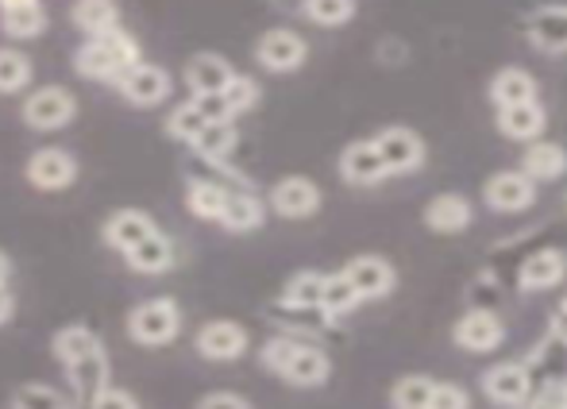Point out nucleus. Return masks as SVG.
I'll return each mask as SVG.
<instances>
[{
	"label": "nucleus",
	"mask_w": 567,
	"mask_h": 409,
	"mask_svg": "<svg viewBox=\"0 0 567 409\" xmlns=\"http://www.w3.org/2000/svg\"><path fill=\"white\" fill-rule=\"evenodd\" d=\"M429 409H471V398L460 382H436L433 387V406Z\"/></svg>",
	"instance_id": "79ce46f5"
},
{
	"label": "nucleus",
	"mask_w": 567,
	"mask_h": 409,
	"mask_svg": "<svg viewBox=\"0 0 567 409\" xmlns=\"http://www.w3.org/2000/svg\"><path fill=\"white\" fill-rule=\"evenodd\" d=\"M560 306H564V309H567V298H564V301H560Z\"/></svg>",
	"instance_id": "09e8293b"
},
{
	"label": "nucleus",
	"mask_w": 567,
	"mask_h": 409,
	"mask_svg": "<svg viewBox=\"0 0 567 409\" xmlns=\"http://www.w3.org/2000/svg\"><path fill=\"white\" fill-rule=\"evenodd\" d=\"M343 278L355 286L359 301H374V298H386L390 290L398 286V275L382 255H355V259L343 267Z\"/></svg>",
	"instance_id": "1a4fd4ad"
},
{
	"label": "nucleus",
	"mask_w": 567,
	"mask_h": 409,
	"mask_svg": "<svg viewBox=\"0 0 567 409\" xmlns=\"http://www.w3.org/2000/svg\"><path fill=\"white\" fill-rule=\"evenodd\" d=\"M225 194L228 190L220 186V182L197 178V182H189V190H186V208L197 216V221H217L220 205H225Z\"/></svg>",
	"instance_id": "c9c22d12"
},
{
	"label": "nucleus",
	"mask_w": 567,
	"mask_h": 409,
	"mask_svg": "<svg viewBox=\"0 0 567 409\" xmlns=\"http://www.w3.org/2000/svg\"><path fill=\"white\" fill-rule=\"evenodd\" d=\"M236 143H239V132H236V124L231 120H217V124H209L202 135H197L189 147L197 151L202 159H209V163H225V159L236 151Z\"/></svg>",
	"instance_id": "c85d7f7f"
},
{
	"label": "nucleus",
	"mask_w": 567,
	"mask_h": 409,
	"mask_svg": "<svg viewBox=\"0 0 567 409\" xmlns=\"http://www.w3.org/2000/svg\"><path fill=\"white\" fill-rule=\"evenodd\" d=\"M217 221L225 224L228 232H255L267 221V205H262L251 190H228Z\"/></svg>",
	"instance_id": "5701e85b"
},
{
	"label": "nucleus",
	"mask_w": 567,
	"mask_h": 409,
	"mask_svg": "<svg viewBox=\"0 0 567 409\" xmlns=\"http://www.w3.org/2000/svg\"><path fill=\"white\" fill-rule=\"evenodd\" d=\"M116 90H120V98L127 104H135V109H158V104L171 98L174 82L155 62H135L132 70H124V74L116 78Z\"/></svg>",
	"instance_id": "20e7f679"
},
{
	"label": "nucleus",
	"mask_w": 567,
	"mask_h": 409,
	"mask_svg": "<svg viewBox=\"0 0 567 409\" xmlns=\"http://www.w3.org/2000/svg\"><path fill=\"white\" fill-rule=\"evenodd\" d=\"M321 290H324V275H317V270H301V275H293L290 283H286L282 306L317 309V306H321ZM317 313H321V309H317Z\"/></svg>",
	"instance_id": "f704fd0d"
},
{
	"label": "nucleus",
	"mask_w": 567,
	"mask_h": 409,
	"mask_svg": "<svg viewBox=\"0 0 567 409\" xmlns=\"http://www.w3.org/2000/svg\"><path fill=\"white\" fill-rule=\"evenodd\" d=\"M31 4H43V0H0V12H12V8H31Z\"/></svg>",
	"instance_id": "49530a36"
},
{
	"label": "nucleus",
	"mask_w": 567,
	"mask_h": 409,
	"mask_svg": "<svg viewBox=\"0 0 567 409\" xmlns=\"http://www.w3.org/2000/svg\"><path fill=\"white\" fill-rule=\"evenodd\" d=\"M522 174L529 182H556L567 174V151L560 143H529L522 159Z\"/></svg>",
	"instance_id": "bb28decb"
},
{
	"label": "nucleus",
	"mask_w": 567,
	"mask_h": 409,
	"mask_svg": "<svg viewBox=\"0 0 567 409\" xmlns=\"http://www.w3.org/2000/svg\"><path fill=\"white\" fill-rule=\"evenodd\" d=\"M545 104L540 101H529V104H509V109H498V132L506 135V140H540L545 135Z\"/></svg>",
	"instance_id": "412c9836"
},
{
	"label": "nucleus",
	"mask_w": 567,
	"mask_h": 409,
	"mask_svg": "<svg viewBox=\"0 0 567 409\" xmlns=\"http://www.w3.org/2000/svg\"><path fill=\"white\" fill-rule=\"evenodd\" d=\"M548 328H553L556 340H564V344H567V309H564V306H556V309H553V325H548Z\"/></svg>",
	"instance_id": "a18cd8bd"
},
{
	"label": "nucleus",
	"mask_w": 567,
	"mask_h": 409,
	"mask_svg": "<svg viewBox=\"0 0 567 409\" xmlns=\"http://www.w3.org/2000/svg\"><path fill=\"white\" fill-rule=\"evenodd\" d=\"M90 409H140V398H135L132 390L109 382L105 390H97V395L90 398Z\"/></svg>",
	"instance_id": "a19ab883"
},
{
	"label": "nucleus",
	"mask_w": 567,
	"mask_h": 409,
	"mask_svg": "<svg viewBox=\"0 0 567 409\" xmlns=\"http://www.w3.org/2000/svg\"><path fill=\"white\" fill-rule=\"evenodd\" d=\"M8 409H74V398H66L51 382H23L12 390Z\"/></svg>",
	"instance_id": "c756f323"
},
{
	"label": "nucleus",
	"mask_w": 567,
	"mask_h": 409,
	"mask_svg": "<svg viewBox=\"0 0 567 409\" xmlns=\"http://www.w3.org/2000/svg\"><path fill=\"white\" fill-rule=\"evenodd\" d=\"M194 409H251V402L239 398V395H228V390H220V395H205Z\"/></svg>",
	"instance_id": "37998d69"
},
{
	"label": "nucleus",
	"mask_w": 567,
	"mask_h": 409,
	"mask_svg": "<svg viewBox=\"0 0 567 409\" xmlns=\"http://www.w3.org/2000/svg\"><path fill=\"white\" fill-rule=\"evenodd\" d=\"M425 224L433 232H463L471 224V202L463 194H436L433 202L425 205Z\"/></svg>",
	"instance_id": "cd10ccee"
},
{
	"label": "nucleus",
	"mask_w": 567,
	"mask_h": 409,
	"mask_svg": "<svg viewBox=\"0 0 567 409\" xmlns=\"http://www.w3.org/2000/svg\"><path fill=\"white\" fill-rule=\"evenodd\" d=\"M340 178L348 182V186H379V182L386 178V171H382V159H379V151H374L371 140H355V143H348V147H343Z\"/></svg>",
	"instance_id": "dca6fc26"
},
{
	"label": "nucleus",
	"mask_w": 567,
	"mask_h": 409,
	"mask_svg": "<svg viewBox=\"0 0 567 409\" xmlns=\"http://www.w3.org/2000/svg\"><path fill=\"white\" fill-rule=\"evenodd\" d=\"M371 143H374V151H379L382 171L386 174H410L425 163V143H421V135L413 132V127H402V124L382 127Z\"/></svg>",
	"instance_id": "423d86ee"
},
{
	"label": "nucleus",
	"mask_w": 567,
	"mask_h": 409,
	"mask_svg": "<svg viewBox=\"0 0 567 409\" xmlns=\"http://www.w3.org/2000/svg\"><path fill=\"white\" fill-rule=\"evenodd\" d=\"M452 336H455V344H460V348L486 356V351H494L502 340H506V325H502L491 309H471V313H463V317L455 320Z\"/></svg>",
	"instance_id": "9b49d317"
},
{
	"label": "nucleus",
	"mask_w": 567,
	"mask_h": 409,
	"mask_svg": "<svg viewBox=\"0 0 567 409\" xmlns=\"http://www.w3.org/2000/svg\"><path fill=\"white\" fill-rule=\"evenodd\" d=\"M23 178L43 194H59V190H70L78 182V159L62 147H39L23 163Z\"/></svg>",
	"instance_id": "39448f33"
},
{
	"label": "nucleus",
	"mask_w": 567,
	"mask_h": 409,
	"mask_svg": "<svg viewBox=\"0 0 567 409\" xmlns=\"http://www.w3.org/2000/svg\"><path fill=\"white\" fill-rule=\"evenodd\" d=\"M31 59L16 47H0V98H12L31 85Z\"/></svg>",
	"instance_id": "7c9ffc66"
},
{
	"label": "nucleus",
	"mask_w": 567,
	"mask_h": 409,
	"mask_svg": "<svg viewBox=\"0 0 567 409\" xmlns=\"http://www.w3.org/2000/svg\"><path fill=\"white\" fill-rule=\"evenodd\" d=\"M301 12L317 28H343L355 16V0H301Z\"/></svg>",
	"instance_id": "4c0bfd02"
},
{
	"label": "nucleus",
	"mask_w": 567,
	"mask_h": 409,
	"mask_svg": "<svg viewBox=\"0 0 567 409\" xmlns=\"http://www.w3.org/2000/svg\"><path fill=\"white\" fill-rule=\"evenodd\" d=\"M329 375H332V359L321 348H313V344L298 340L290 356H286L278 379H286L290 387H321V382H329Z\"/></svg>",
	"instance_id": "ddd939ff"
},
{
	"label": "nucleus",
	"mask_w": 567,
	"mask_h": 409,
	"mask_svg": "<svg viewBox=\"0 0 567 409\" xmlns=\"http://www.w3.org/2000/svg\"><path fill=\"white\" fill-rule=\"evenodd\" d=\"M0 31L8 39H35L47 31V8L31 4V8H12V12H0Z\"/></svg>",
	"instance_id": "2f4dec72"
},
{
	"label": "nucleus",
	"mask_w": 567,
	"mask_h": 409,
	"mask_svg": "<svg viewBox=\"0 0 567 409\" xmlns=\"http://www.w3.org/2000/svg\"><path fill=\"white\" fill-rule=\"evenodd\" d=\"M255 59H259V67L270 70V74H293L298 67H306L309 43L290 28H270L267 35H259V43H255Z\"/></svg>",
	"instance_id": "0eeeda50"
},
{
	"label": "nucleus",
	"mask_w": 567,
	"mask_h": 409,
	"mask_svg": "<svg viewBox=\"0 0 567 409\" xmlns=\"http://www.w3.org/2000/svg\"><path fill=\"white\" fill-rule=\"evenodd\" d=\"M62 371H66V382H70V390H74V409H78V402L90 406V398L97 395V390L109 387V359H105V351L78 359V364L62 367Z\"/></svg>",
	"instance_id": "4be33fe9"
},
{
	"label": "nucleus",
	"mask_w": 567,
	"mask_h": 409,
	"mask_svg": "<svg viewBox=\"0 0 567 409\" xmlns=\"http://www.w3.org/2000/svg\"><path fill=\"white\" fill-rule=\"evenodd\" d=\"M182 333V306L174 298H151L127 313V336L140 348H166Z\"/></svg>",
	"instance_id": "f03ea898"
},
{
	"label": "nucleus",
	"mask_w": 567,
	"mask_h": 409,
	"mask_svg": "<svg viewBox=\"0 0 567 409\" xmlns=\"http://www.w3.org/2000/svg\"><path fill=\"white\" fill-rule=\"evenodd\" d=\"M483 390L498 406H525L533 390V367L529 364H498L483 375Z\"/></svg>",
	"instance_id": "9d476101"
},
{
	"label": "nucleus",
	"mask_w": 567,
	"mask_h": 409,
	"mask_svg": "<svg viewBox=\"0 0 567 409\" xmlns=\"http://www.w3.org/2000/svg\"><path fill=\"white\" fill-rule=\"evenodd\" d=\"M12 317H16V298L8 286H0V325H8Z\"/></svg>",
	"instance_id": "c03bdc74"
},
{
	"label": "nucleus",
	"mask_w": 567,
	"mask_h": 409,
	"mask_svg": "<svg viewBox=\"0 0 567 409\" xmlns=\"http://www.w3.org/2000/svg\"><path fill=\"white\" fill-rule=\"evenodd\" d=\"M433 387H436V379H429V375H405V379H398L394 390H390V406L429 409L433 406Z\"/></svg>",
	"instance_id": "72a5a7b5"
},
{
	"label": "nucleus",
	"mask_w": 567,
	"mask_h": 409,
	"mask_svg": "<svg viewBox=\"0 0 567 409\" xmlns=\"http://www.w3.org/2000/svg\"><path fill=\"white\" fill-rule=\"evenodd\" d=\"M533 47L548 54H564L567 51V8L564 4H548L540 12H533L529 28H525Z\"/></svg>",
	"instance_id": "aec40b11"
},
{
	"label": "nucleus",
	"mask_w": 567,
	"mask_h": 409,
	"mask_svg": "<svg viewBox=\"0 0 567 409\" xmlns=\"http://www.w3.org/2000/svg\"><path fill=\"white\" fill-rule=\"evenodd\" d=\"M231 62L220 59V54H194V59L186 62V85L194 90V98H205V93H225V85L231 82Z\"/></svg>",
	"instance_id": "6ab92c4d"
},
{
	"label": "nucleus",
	"mask_w": 567,
	"mask_h": 409,
	"mask_svg": "<svg viewBox=\"0 0 567 409\" xmlns=\"http://www.w3.org/2000/svg\"><path fill=\"white\" fill-rule=\"evenodd\" d=\"M194 348L209 364H231L247 351V328L239 320H205L194 336Z\"/></svg>",
	"instance_id": "6e6552de"
},
{
	"label": "nucleus",
	"mask_w": 567,
	"mask_h": 409,
	"mask_svg": "<svg viewBox=\"0 0 567 409\" xmlns=\"http://www.w3.org/2000/svg\"><path fill=\"white\" fill-rule=\"evenodd\" d=\"M70 20L90 39L109 35V31L120 28V4L116 0H74V4H70Z\"/></svg>",
	"instance_id": "393cba45"
},
{
	"label": "nucleus",
	"mask_w": 567,
	"mask_h": 409,
	"mask_svg": "<svg viewBox=\"0 0 567 409\" xmlns=\"http://www.w3.org/2000/svg\"><path fill=\"white\" fill-rule=\"evenodd\" d=\"M270 208L278 216H286V221H306V216H313L321 208V190H317V182L293 174V178H282L270 186Z\"/></svg>",
	"instance_id": "f8f14e48"
},
{
	"label": "nucleus",
	"mask_w": 567,
	"mask_h": 409,
	"mask_svg": "<svg viewBox=\"0 0 567 409\" xmlns=\"http://www.w3.org/2000/svg\"><path fill=\"white\" fill-rule=\"evenodd\" d=\"M51 351H54V359H59L62 367H70V364H78V359L105 351V344H101V336L93 333V328L66 325V328H59V333L51 336Z\"/></svg>",
	"instance_id": "b1692460"
},
{
	"label": "nucleus",
	"mask_w": 567,
	"mask_h": 409,
	"mask_svg": "<svg viewBox=\"0 0 567 409\" xmlns=\"http://www.w3.org/2000/svg\"><path fill=\"white\" fill-rule=\"evenodd\" d=\"M155 228H158V224L151 221L143 208H120V213H113L105 224H101V239H105L113 252L124 255L127 247H135L143 236H151Z\"/></svg>",
	"instance_id": "f3484780"
},
{
	"label": "nucleus",
	"mask_w": 567,
	"mask_h": 409,
	"mask_svg": "<svg viewBox=\"0 0 567 409\" xmlns=\"http://www.w3.org/2000/svg\"><path fill=\"white\" fill-rule=\"evenodd\" d=\"M8 278H12V259L0 252V286H8Z\"/></svg>",
	"instance_id": "de8ad7c7"
},
{
	"label": "nucleus",
	"mask_w": 567,
	"mask_h": 409,
	"mask_svg": "<svg viewBox=\"0 0 567 409\" xmlns=\"http://www.w3.org/2000/svg\"><path fill=\"white\" fill-rule=\"evenodd\" d=\"M567 275V255L556 252V247H545V252L529 255V259L522 263V270H517V286H522L525 294H537V290H553V286H560Z\"/></svg>",
	"instance_id": "2eb2a0df"
},
{
	"label": "nucleus",
	"mask_w": 567,
	"mask_h": 409,
	"mask_svg": "<svg viewBox=\"0 0 567 409\" xmlns=\"http://www.w3.org/2000/svg\"><path fill=\"white\" fill-rule=\"evenodd\" d=\"M205 127H209V120H205V112L197 109L194 98L182 101L178 109L166 116V135H171V140H178V143H194L197 135L205 132Z\"/></svg>",
	"instance_id": "e433bc0d"
},
{
	"label": "nucleus",
	"mask_w": 567,
	"mask_h": 409,
	"mask_svg": "<svg viewBox=\"0 0 567 409\" xmlns=\"http://www.w3.org/2000/svg\"><path fill=\"white\" fill-rule=\"evenodd\" d=\"M525 409H567V379H548L540 390H529Z\"/></svg>",
	"instance_id": "ea45409f"
},
{
	"label": "nucleus",
	"mask_w": 567,
	"mask_h": 409,
	"mask_svg": "<svg viewBox=\"0 0 567 409\" xmlns=\"http://www.w3.org/2000/svg\"><path fill=\"white\" fill-rule=\"evenodd\" d=\"M483 197L494 213H522V208H529L533 197H537V182H529L522 171H502L486 182Z\"/></svg>",
	"instance_id": "4468645a"
},
{
	"label": "nucleus",
	"mask_w": 567,
	"mask_h": 409,
	"mask_svg": "<svg viewBox=\"0 0 567 409\" xmlns=\"http://www.w3.org/2000/svg\"><path fill=\"white\" fill-rule=\"evenodd\" d=\"M491 101L498 104V109H509V104H529V101H537V82H533L529 70L506 67L491 78Z\"/></svg>",
	"instance_id": "a878e982"
},
{
	"label": "nucleus",
	"mask_w": 567,
	"mask_h": 409,
	"mask_svg": "<svg viewBox=\"0 0 567 409\" xmlns=\"http://www.w3.org/2000/svg\"><path fill=\"white\" fill-rule=\"evenodd\" d=\"M359 306V294H355V286L343 278V270L340 275H324V290H321V317L324 320H337L343 317V313H351Z\"/></svg>",
	"instance_id": "473e14b6"
},
{
	"label": "nucleus",
	"mask_w": 567,
	"mask_h": 409,
	"mask_svg": "<svg viewBox=\"0 0 567 409\" xmlns=\"http://www.w3.org/2000/svg\"><path fill=\"white\" fill-rule=\"evenodd\" d=\"M124 263H127V270H135V275H166V270L174 267V244H171V236L155 228L151 236H143L135 247H127Z\"/></svg>",
	"instance_id": "a211bd4d"
},
{
	"label": "nucleus",
	"mask_w": 567,
	"mask_h": 409,
	"mask_svg": "<svg viewBox=\"0 0 567 409\" xmlns=\"http://www.w3.org/2000/svg\"><path fill=\"white\" fill-rule=\"evenodd\" d=\"M20 116L31 132H62L66 124H74L78 98L70 90H62V85H39L35 93L23 98Z\"/></svg>",
	"instance_id": "7ed1b4c3"
},
{
	"label": "nucleus",
	"mask_w": 567,
	"mask_h": 409,
	"mask_svg": "<svg viewBox=\"0 0 567 409\" xmlns=\"http://www.w3.org/2000/svg\"><path fill=\"white\" fill-rule=\"evenodd\" d=\"M225 104H228V112H231V120L236 116H244V112H251L255 104H259V85H255V78H247V74H231V82L225 85Z\"/></svg>",
	"instance_id": "58836bf2"
},
{
	"label": "nucleus",
	"mask_w": 567,
	"mask_h": 409,
	"mask_svg": "<svg viewBox=\"0 0 567 409\" xmlns=\"http://www.w3.org/2000/svg\"><path fill=\"white\" fill-rule=\"evenodd\" d=\"M135 62H143L140 43H135V35H127L124 28H116V31H109V35H93L78 47L74 74L85 78V82L116 85V78L124 74V70H132Z\"/></svg>",
	"instance_id": "f257e3e1"
}]
</instances>
